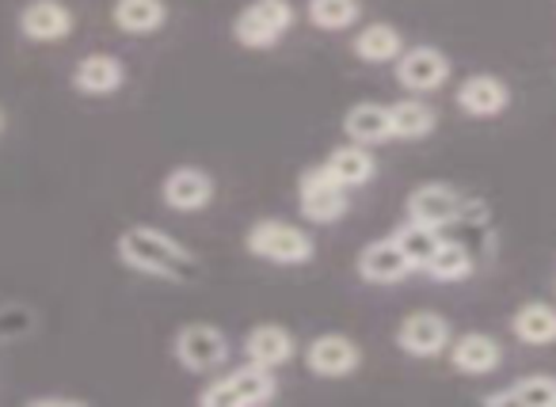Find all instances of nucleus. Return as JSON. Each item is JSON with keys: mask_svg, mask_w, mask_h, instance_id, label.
<instances>
[{"mask_svg": "<svg viewBox=\"0 0 556 407\" xmlns=\"http://www.w3.org/2000/svg\"><path fill=\"white\" fill-rule=\"evenodd\" d=\"M278 396V381L267 366H248L232 369V373L217 377L214 384H206L199 396L202 407H260V404H270Z\"/></svg>", "mask_w": 556, "mask_h": 407, "instance_id": "2", "label": "nucleus"}, {"mask_svg": "<svg viewBox=\"0 0 556 407\" xmlns=\"http://www.w3.org/2000/svg\"><path fill=\"white\" fill-rule=\"evenodd\" d=\"M0 130H4V115H0Z\"/></svg>", "mask_w": 556, "mask_h": 407, "instance_id": "28", "label": "nucleus"}, {"mask_svg": "<svg viewBox=\"0 0 556 407\" xmlns=\"http://www.w3.org/2000/svg\"><path fill=\"white\" fill-rule=\"evenodd\" d=\"M465 214V202L454 187L442 183H424L416 194L408 199V221L431 225V229H442V225L457 221Z\"/></svg>", "mask_w": 556, "mask_h": 407, "instance_id": "9", "label": "nucleus"}, {"mask_svg": "<svg viewBox=\"0 0 556 407\" xmlns=\"http://www.w3.org/2000/svg\"><path fill=\"white\" fill-rule=\"evenodd\" d=\"M298 12L290 0H252L232 20V39L244 50H270L282 35L294 27Z\"/></svg>", "mask_w": 556, "mask_h": 407, "instance_id": "3", "label": "nucleus"}, {"mask_svg": "<svg viewBox=\"0 0 556 407\" xmlns=\"http://www.w3.org/2000/svg\"><path fill=\"white\" fill-rule=\"evenodd\" d=\"M343 130L358 145H386V141H393V118L381 103H355L343 118Z\"/></svg>", "mask_w": 556, "mask_h": 407, "instance_id": "18", "label": "nucleus"}, {"mask_svg": "<svg viewBox=\"0 0 556 407\" xmlns=\"http://www.w3.org/2000/svg\"><path fill=\"white\" fill-rule=\"evenodd\" d=\"M424 270L431 278H439V282H462V278L472 275V255H469V247L446 244V240H442V244L434 247L431 263H427Z\"/></svg>", "mask_w": 556, "mask_h": 407, "instance_id": "27", "label": "nucleus"}, {"mask_svg": "<svg viewBox=\"0 0 556 407\" xmlns=\"http://www.w3.org/2000/svg\"><path fill=\"white\" fill-rule=\"evenodd\" d=\"M123 80H126L123 62L111 54H88L73 69V88L85 96H111L123 88Z\"/></svg>", "mask_w": 556, "mask_h": 407, "instance_id": "17", "label": "nucleus"}, {"mask_svg": "<svg viewBox=\"0 0 556 407\" xmlns=\"http://www.w3.org/2000/svg\"><path fill=\"white\" fill-rule=\"evenodd\" d=\"M393 240L401 244V252L408 255L412 270H424L427 263H431L434 247L442 244V240H439V229H431V225H419V221L401 225V229L393 232Z\"/></svg>", "mask_w": 556, "mask_h": 407, "instance_id": "25", "label": "nucleus"}, {"mask_svg": "<svg viewBox=\"0 0 556 407\" xmlns=\"http://www.w3.org/2000/svg\"><path fill=\"white\" fill-rule=\"evenodd\" d=\"M305 12H309V24L320 31H343L363 16V4L358 0H309Z\"/></svg>", "mask_w": 556, "mask_h": 407, "instance_id": "26", "label": "nucleus"}, {"mask_svg": "<svg viewBox=\"0 0 556 407\" xmlns=\"http://www.w3.org/2000/svg\"><path fill=\"white\" fill-rule=\"evenodd\" d=\"M450 361H454L457 373L484 377V373H495V369H500L503 351L492 335H484V331H469V335H462L454 346H450Z\"/></svg>", "mask_w": 556, "mask_h": 407, "instance_id": "15", "label": "nucleus"}, {"mask_svg": "<svg viewBox=\"0 0 556 407\" xmlns=\"http://www.w3.org/2000/svg\"><path fill=\"white\" fill-rule=\"evenodd\" d=\"M488 404H515V407H556V377L538 373V377H522L518 384L503 392H492Z\"/></svg>", "mask_w": 556, "mask_h": 407, "instance_id": "23", "label": "nucleus"}, {"mask_svg": "<svg viewBox=\"0 0 556 407\" xmlns=\"http://www.w3.org/2000/svg\"><path fill=\"white\" fill-rule=\"evenodd\" d=\"M355 54L370 65H386V62H396L404 54V35L396 31L393 24H370L355 35Z\"/></svg>", "mask_w": 556, "mask_h": 407, "instance_id": "21", "label": "nucleus"}, {"mask_svg": "<svg viewBox=\"0 0 556 407\" xmlns=\"http://www.w3.org/2000/svg\"><path fill=\"white\" fill-rule=\"evenodd\" d=\"M389 118H393V138H401V141H419V138H427V133L434 130V111L427 107V103H419V100H401V103H393L389 107Z\"/></svg>", "mask_w": 556, "mask_h": 407, "instance_id": "24", "label": "nucleus"}, {"mask_svg": "<svg viewBox=\"0 0 556 407\" xmlns=\"http://www.w3.org/2000/svg\"><path fill=\"white\" fill-rule=\"evenodd\" d=\"M298 199H302V217L313 225H332L340 221L343 214H348V187L336 183L332 176H328V168L320 164V168L305 171L302 183H298Z\"/></svg>", "mask_w": 556, "mask_h": 407, "instance_id": "5", "label": "nucleus"}, {"mask_svg": "<svg viewBox=\"0 0 556 407\" xmlns=\"http://www.w3.org/2000/svg\"><path fill=\"white\" fill-rule=\"evenodd\" d=\"M20 31L31 42H58L73 31V12L65 9L62 0H31L20 12Z\"/></svg>", "mask_w": 556, "mask_h": 407, "instance_id": "10", "label": "nucleus"}, {"mask_svg": "<svg viewBox=\"0 0 556 407\" xmlns=\"http://www.w3.org/2000/svg\"><path fill=\"white\" fill-rule=\"evenodd\" d=\"M118 259L126 267L141 270V275L153 278H168V282H187L194 278V259L187 255L184 244H176L172 237L156 229H126L118 237Z\"/></svg>", "mask_w": 556, "mask_h": 407, "instance_id": "1", "label": "nucleus"}, {"mask_svg": "<svg viewBox=\"0 0 556 407\" xmlns=\"http://www.w3.org/2000/svg\"><path fill=\"white\" fill-rule=\"evenodd\" d=\"M248 252L260 255L267 263H278V267H302V263L313 259V237L294 225L282 221H260L252 232H248Z\"/></svg>", "mask_w": 556, "mask_h": 407, "instance_id": "4", "label": "nucleus"}, {"mask_svg": "<svg viewBox=\"0 0 556 407\" xmlns=\"http://www.w3.org/2000/svg\"><path fill=\"white\" fill-rule=\"evenodd\" d=\"M358 275L374 285H389V282H401V278L412 275V263L408 255L401 252L393 237L378 240V244H366L363 255H358Z\"/></svg>", "mask_w": 556, "mask_h": 407, "instance_id": "12", "label": "nucleus"}, {"mask_svg": "<svg viewBox=\"0 0 556 407\" xmlns=\"http://www.w3.org/2000/svg\"><path fill=\"white\" fill-rule=\"evenodd\" d=\"M328 176L336 179V183H343L348 191H355V187H366L374 179V171H378V164H374V153L370 145H340L332 156L325 161Z\"/></svg>", "mask_w": 556, "mask_h": 407, "instance_id": "19", "label": "nucleus"}, {"mask_svg": "<svg viewBox=\"0 0 556 407\" xmlns=\"http://www.w3.org/2000/svg\"><path fill=\"white\" fill-rule=\"evenodd\" d=\"M244 351H248V361H255V366L278 369L294 358L298 343L287 328H278V323H260V328H252L244 335Z\"/></svg>", "mask_w": 556, "mask_h": 407, "instance_id": "16", "label": "nucleus"}, {"mask_svg": "<svg viewBox=\"0 0 556 407\" xmlns=\"http://www.w3.org/2000/svg\"><path fill=\"white\" fill-rule=\"evenodd\" d=\"M507 103H510L507 85H503L500 77H488V73L469 77L462 88H457V107H462L465 115H472V118L503 115V111H507Z\"/></svg>", "mask_w": 556, "mask_h": 407, "instance_id": "14", "label": "nucleus"}, {"mask_svg": "<svg viewBox=\"0 0 556 407\" xmlns=\"http://www.w3.org/2000/svg\"><path fill=\"white\" fill-rule=\"evenodd\" d=\"M396 343L412 358H434L450 346V323L439 313H412L396 331Z\"/></svg>", "mask_w": 556, "mask_h": 407, "instance_id": "8", "label": "nucleus"}, {"mask_svg": "<svg viewBox=\"0 0 556 407\" xmlns=\"http://www.w3.org/2000/svg\"><path fill=\"white\" fill-rule=\"evenodd\" d=\"M111 20L126 35H153L168 20V4L164 0H115Z\"/></svg>", "mask_w": 556, "mask_h": 407, "instance_id": "20", "label": "nucleus"}, {"mask_svg": "<svg viewBox=\"0 0 556 407\" xmlns=\"http://www.w3.org/2000/svg\"><path fill=\"white\" fill-rule=\"evenodd\" d=\"M176 358L191 373H210L229 358V339L214 323H187L176 335Z\"/></svg>", "mask_w": 556, "mask_h": 407, "instance_id": "6", "label": "nucleus"}, {"mask_svg": "<svg viewBox=\"0 0 556 407\" xmlns=\"http://www.w3.org/2000/svg\"><path fill=\"white\" fill-rule=\"evenodd\" d=\"M161 194L172 209H179V214H194V209L210 206V199H214V179L199 168H176L168 179H164Z\"/></svg>", "mask_w": 556, "mask_h": 407, "instance_id": "13", "label": "nucleus"}, {"mask_svg": "<svg viewBox=\"0 0 556 407\" xmlns=\"http://www.w3.org/2000/svg\"><path fill=\"white\" fill-rule=\"evenodd\" d=\"M450 80V58L434 47H412L396 58V85L424 96Z\"/></svg>", "mask_w": 556, "mask_h": 407, "instance_id": "7", "label": "nucleus"}, {"mask_svg": "<svg viewBox=\"0 0 556 407\" xmlns=\"http://www.w3.org/2000/svg\"><path fill=\"white\" fill-rule=\"evenodd\" d=\"M515 339L526 346H548L556 343V308L545 305V301H533V305H522L515 313Z\"/></svg>", "mask_w": 556, "mask_h": 407, "instance_id": "22", "label": "nucleus"}, {"mask_svg": "<svg viewBox=\"0 0 556 407\" xmlns=\"http://www.w3.org/2000/svg\"><path fill=\"white\" fill-rule=\"evenodd\" d=\"M305 361H309V369L317 377H348L358 369L363 354H358V346L348 335H320L309 343Z\"/></svg>", "mask_w": 556, "mask_h": 407, "instance_id": "11", "label": "nucleus"}]
</instances>
